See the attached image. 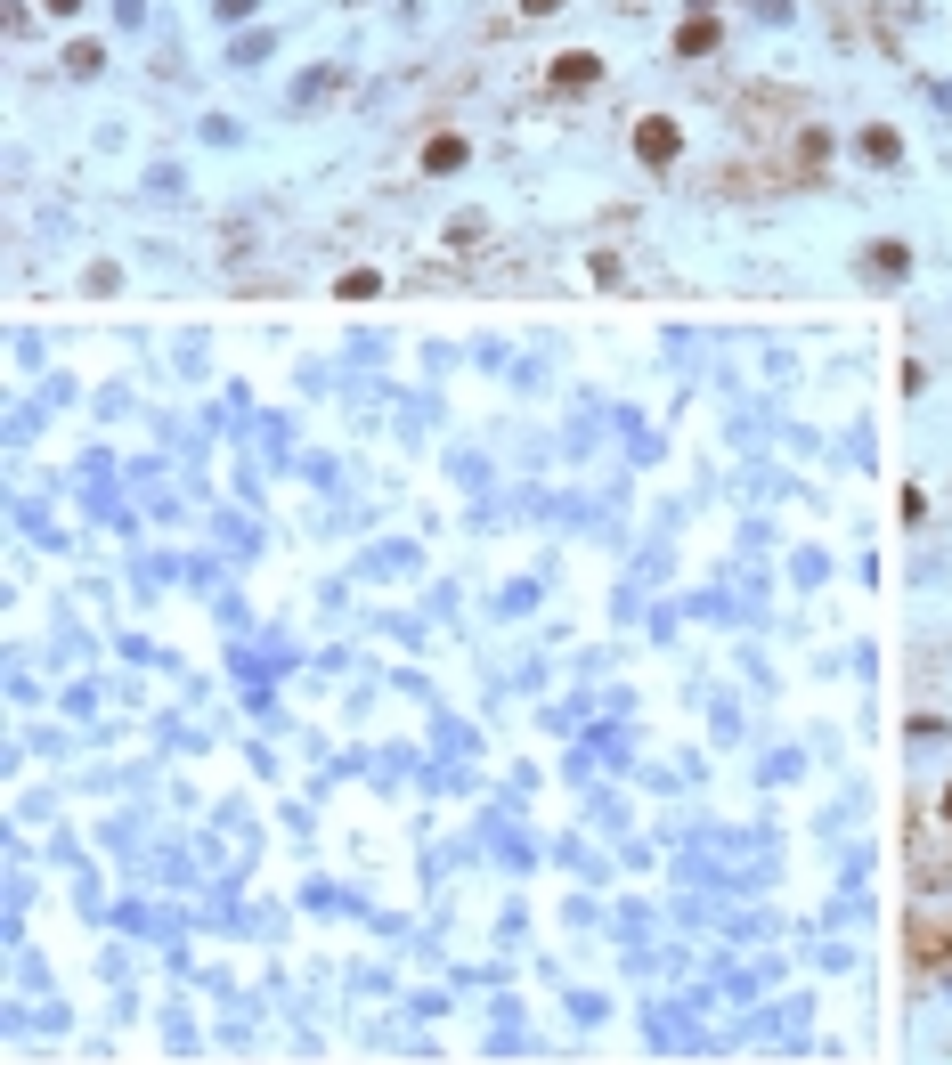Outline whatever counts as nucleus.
Returning <instances> with one entry per match:
<instances>
[{
  "label": "nucleus",
  "mask_w": 952,
  "mask_h": 1065,
  "mask_svg": "<svg viewBox=\"0 0 952 1065\" xmlns=\"http://www.w3.org/2000/svg\"><path fill=\"white\" fill-rule=\"evenodd\" d=\"M635 147H643L651 163H668V155H676V122H668V114H651L643 131H635Z\"/></svg>",
  "instance_id": "obj_1"
},
{
  "label": "nucleus",
  "mask_w": 952,
  "mask_h": 1065,
  "mask_svg": "<svg viewBox=\"0 0 952 1065\" xmlns=\"http://www.w3.org/2000/svg\"><path fill=\"white\" fill-rule=\"evenodd\" d=\"M594 74H603V66H594V57H586V49H570V57H554V82H562V90H586Z\"/></svg>",
  "instance_id": "obj_2"
},
{
  "label": "nucleus",
  "mask_w": 952,
  "mask_h": 1065,
  "mask_svg": "<svg viewBox=\"0 0 952 1065\" xmlns=\"http://www.w3.org/2000/svg\"><path fill=\"white\" fill-rule=\"evenodd\" d=\"M424 163H432V171H448V163H464V139H432V147H424Z\"/></svg>",
  "instance_id": "obj_3"
},
{
  "label": "nucleus",
  "mask_w": 952,
  "mask_h": 1065,
  "mask_svg": "<svg viewBox=\"0 0 952 1065\" xmlns=\"http://www.w3.org/2000/svg\"><path fill=\"white\" fill-rule=\"evenodd\" d=\"M521 9H529V17H546V9H562V0H521Z\"/></svg>",
  "instance_id": "obj_4"
}]
</instances>
